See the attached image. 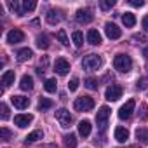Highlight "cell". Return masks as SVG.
Wrapping results in <instances>:
<instances>
[{
  "instance_id": "cell-9",
  "label": "cell",
  "mask_w": 148,
  "mask_h": 148,
  "mask_svg": "<svg viewBox=\"0 0 148 148\" xmlns=\"http://www.w3.org/2000/svg\"><path fill=\"white\" fill-rule=\"evenodd\" d=\"M105 33H106V37L112 38V40H117V38L122 37V30H120L117 25H113V23H106V25H105Z\"/></svg>"
},
{
  "instance_id": "cell-26",
  "label": "cell",
  "mask_w": 148,
  "mask_h": 148,
  "mask_svg": "<svg viewBox=\"0 0 148 148\" xmlns=\"http://www.w3.org/2000/svg\"><path fill=\"white\" fill-rule=\"evenodd\" d=\"M44 87H45L47 92H56V89H58V82H56V79H47L45 84H44Z\"/></svg>"
},
{
  "instance_id": "cell-1",
  "label": "cell",
  "mask_w": 148,
  "mask_h": 148,
  "mask_svg": "<svg viewBox=\"0 0 148 148\" xmlns=\"http://www.w3.org/2000/svg\"><path fill=\"white\" fill-rule=\"evenodd\" d=\"M113 66L115 70H119L120 73H129L132 68V59L127 54H117L113 59Z\"/></svg>"
},
{
  "instance_id": "cell-3",
  "label": "cell",
  "mask_w": 148,
  "mask_h": 148,
  "mask_svg": "<svg viewBox=\"0 0 148 148\" xmlns=\"http://www.w3.org/2000/svg\"><path fill=\"white\" fill-rule=\"evenodd\" d=\"M73 108H75L77 112H91L94 108V99L91 96H80V98L75 99Z\"/></svg>"
},
{
  "instance_id": "cell-13",
  "label": "cell",
  "mask_w": 148,
  "mask_h": 148,
  "mask_svg": "<svg viewBox=\"0 0 148 148\" xmlns=\"http://www.w3.org/2000/svg\"><path fill=\"white\" fill-rule=\"evenodd\" d=\"M11 103H12L18 110H25V108L30 106V99H28L26 96H12V98H11Z\"/></svg>"
},
{
  "instance_id": "cell-7",
  "label": "cell",
  "mask_w": 148,
  "mask_h": 148,
  "mask_svg": "<svg viewBox=\"0 0 148 148\" xmlns=\"http://www.w3.org/2000/svg\"><path fill=\"white\" fill-rule=\"evenodd\" d=\"M105 98H106L108 101H117V99H120V98H122V87L117 86V84L110 86V87L106 89V92H105Z\"/></svg>"
},
{
  "instance_id": "cell-42",
  "label": "cell",
  "mask_w": 148,
  "mask_h": 148,
  "mask_svg": "<svg viewBox=\"0 0 148 148\" xmlns=\"http://www.w3.org/2000/svg\"><path fill=\"white\" fill-rule=\"evenodd\" d=\"M146 70H148V61H146Z\"/></svg>"
},
{
  "instance_id": "cell-23",
  "label": "cell",
  "mask_w": 148,
  "mask_h": 148,
  "mask_svg": "<svg viewBox=\"0 0 148 148\" xmlns=\"http://www.w3.org/2000/svg\"><path fill=\"white\" fill-rule=\"evenodd\" d=\"M71 40H73V44H75V47H82L84 45V33L82 32H73Z\"/></svg>"
},
{
  "instance_id": "cell-8",
  "label": "cell",
  "mask_w": 148,
  "mask_h": 148,
  "mask_svg": "<svg viewBox=\"0 0 148 148\" xmlns=\"http://www.w3.org/2000/svg\"><path fill=\"white\" fill-rule=\"evenodd\" d=\"M75 18H77V21H79V23L87 25V23H91V21L94 19V14H92V11H91V9H79V11H77V14H75Z\"/></svg>"
},
{
  "instance_id": "cell-10",
  "label": "cell",
  "mask_w": 148,
  "mask_h": 148,
  "mask_svg": "<svg viewBox=\"0 0 148 148\" xmlns=\"http://www.w3.org/2000/svg\"><path fill=\"white\" fill-rule=\"evenodd\" d=\"M54 71L59 73V75H66V73L70 71V63L64 58H58L56 63H54Z\"/></svg>"
},
{
  "instance_id": "cell-41",
  "label": "cell",
  "mask_w": 148,
  "mask_h": 148,
  "mask_svg": "<svg viewBox=\"0 0 148 148\" xmlns=\"http://www.w3.org/2000/svg\"><path fill=\"white\" fill-rule=\"evenodd\" d=\"M129 148H141V146H139V145H131Z\"/></svg>"
},
{
  "instance_id": "cell-36",
  "label": "cell",
  "mask_w": 148,
  "mask_h": 148,
  "mask_svg": "<svg viewBox=\"0 0 148 148\" xmlns=\"http://www.w3.org/2000/svg\"><path fill=\"white\" fill-rule=\"evenodd\" d=\"M148 87V77L146 79H139L138 80V89H146Z\"/></svg>"
},
{
  "instance_id": "cell-20",
  "label": "cell",
  "mask_w": 148,
  "mask_h": 148,
  "mask_svg": "<svg viewBox=\"0 0 148 148\" xmlns=\"http://www.w3.org/2000/svg\"><path fill=\"white\" fill-rule=\"evenodd\" d=\"M42 138H44V132H42L40 129H37V131L30 132V134L25 138V141H26V143H35V141H38V139H42Z\"/></svg>"
},
{
  "instance_id": "cell-5",
  "label": "cell",
  "mask_w": 148,
  "mask_h": 148,
  "mask_svg": "<svg viewBox=\"0 0 148 148\" xmlns=\"http://www.w3.org/2000/svg\"><path fill=\"white\" fill-rule=\"evenodd\" d=\"M134 108H136V101H134V99H129L125 105L120 106V110H119V119H120V120H127V119L132 115Z\"/></svg>"
},
{
  "instance_id": "cell-29",
  "label": "cell",
  "mask_w": 148,
  "mask_h": 148,
  "mask_svg": "<svg viewBox=\"0 0 148 148\" xmlns=\"http://www.w3.org/2000/svg\"><path fill=\"white\" fill-rule=\"evenodd\" d=\"M37 7V2L35 0H25L23 2V12H30V11H33Z\"/></svg>"
},
{
  "instance_id": "cell-30",
  "label": "cell",
  "mask_w": 148,
  "mask_h": 148,
  "mask_svg": "<svg viewBox=\"0 0 148 148\" xmlns=\"http://www.w3.org/2000/svg\"><path fill=\"white\" fill-rule=\"evenodd\" d=\"M136 138L143 143H148V129H138L136 131Z\"/></svg>"
},
{
  "instance_id": "cell-4",
  "label": "cell",
  "mask_w": 148,
  "mask_h": 148,
  "mask_svg": "<svg viewBox=\"0 0 148 148\" xmlns=\"http://www.w3.org/2000/svg\"><path fill=\"white\" fill-rule=\"evenodd\" d=\"M108 119H110V108H108V106H101L99 112L96 113V122H98V127H99L101 131L106 129V125H108Z\"/></svg>"
},
{
  "instance_id": "cell-40",
  "label": "cell",
  "mask_w": 148,
  "mask_h": 148,
  "mask_svg": "<svg viewBox=\"0 0 148 148\" xmlns=\"http://www.w3.org/2000/svg\"><path fill=\"white\" fill-rule=\"evenodd\" d=\"M143 54H145V56H146V58H148V47H146V49H145V51H143Z\"/></svg>"
},
{
  "instance_id": "cell-11",
  "label": "cell",
  "mask_w": 148,
  "mask_h": 148,
  "mask_svg": "<svg viewBox=\"0 0 148 148\" xmlns=\"http://www.w3.org/2000/svg\"><path fill=\"white\" fill-rule=\"evenodd\" d=\"M32 120H33V115H30V113H19V115H16L14 117V124L18 125V127H28L30 124H32Z\"/></svg>"
},
{
  "instance_id": "cell-6",
  "label": "cell",
  "mask_w": 148,
  "mask_h": 148,
  "mask_svg": "<svg viewBox=\"0 0 148 148\" xmlns=\"http://www.w3.org/2000/svg\"><path fill=\"white\" fill-rule=\"evenodd\" d=\"M56 119H58L61 127H70V124H71V115H70V112L66 108H59L56 112Z\"/></svg>"
},
{
  "instance_id": "cell-17",
  "label": "cell",
  "mask_w": 148,
  "mask_h": 148,
  "mask_svg": "<svg viewBox=\"0 0 148 148\" xmlns=\"http://www.w3.org/2000/svg\"><path fill=\"white\" fill-rule=\"evenodd\" d=\"M91 129H92V125H91L89 120H82V122L79 124V134H80L82 138H87V136L91 134Z\"/></svg>"
},
{
  "instance_id": "cell-19",
  "label": "cell",
  "mask_w": 148,
  "mask_h": 148,
  "mask_svg": "<svg viewBox=\"0 0 148 148\" xmlns=\"http://www.w3.org/2000/svg\"><path fill=\"white\" fill-rule=\"evenodd\" d=\"M32 56H33V51L32 49H21L19 52H18V61L19 63H25V61H28V59H32Z\"/></svg>"
},
{
  "instance_id": "cell-2",
  "label": "cell",
  "mask_w": 148,
  "mask_h": 148,
  "mask_svg": "<svg viewBox=\"0 0 148 148\" xmlns=\"http://www.w3.org/2000/svg\"><path fill=\"white\" fill-rule=\"evenodd\" d=\"M103 64V59L98 56V54H89L82 59V66L84 70H89V71H94V70H99Z\"/></svg>"
},
{
  "instance_id": "cell-27",
  "label": "cell",
  "mask_w": 148,
  "mask_h": 148,
  "mask_svg": "<svg viewBox=\"0 0 148 148\" xmlns=\"http://www.w3.org/2000/svg\"><path fill=\"white\" fill-rule=\"evenodd\" d=\"M84 86H86L87 89H91V91H94V89H98V86H99V82H98L96 79H92V77H89V79H86V80H84Z\"/></svg>"
},
{
  "instance_id": "cell-35",
  "label": "cell",
  "mask_w": 148,
  "mask_h": 148,
  "mask_svg": "<svg viewBox=\"0 0 148 148\" xmlns=\"http://www.w3.org/2000/svg\"><path fill=\"white\" fill-rule=\"evenodd\" d=\"M0 110H2V119L7 120V119H9V106H7L5 103H2V105H0Z\"/></svg>"
},
{
  "instance_id": "cell-12",
  "label": "cell",
  "mask_w": 148,
  "mask_h": 148,
  "mask_svg": "<svg viewBox=\"0 0 148 148\" xmlns=\"http://www.w3.org/2000/svg\"><path fill=\"white\" fill-rule=\"evenodd\" d=\"M23 40H25V33H23L21 30H18V28L11 30V32L7 33V42H9V44H19V42H23Z\"/></svg>"
},
{
  "instance_id": "cell-25",
  "label": "cell",
  "mask_w": 148,
  "mask_h": 148,
  "mask_svg": "<svg viewBox=\"0 0 148 148\" xmlns=\"http://www.w3.org/2000/svg\"><path fill=\"white\" fill-rule=\"evenodd\" d=\"M64 145H66L68 148H75V146H77V136L71 134V132L66 134V136H64Z\"/></svg>"
},
{
  "instance_id": "cell-31",
  "label": "cell",
  "mask_w": 148,
  "mask_h": 148,
  "mask_svg": "<svg viewBox=\"0 0 148 148\" xmlns=\"http://www.w3.org/2000/svg\"><path fill=\"white\" fill-rule=\"evenodd\" d=\"M56 37H58V40H59L63 45H68V44H70V40H68V37H66V32H64V30H59V32L56 33Z\"/></svg>"
},
{
  "instance_id": "cell-39",
  "label": "cell",
  "mask_w": 148,
  "mask_h": 148,
  "mask_svg": "<svg viewBox=\"0 0 148 148\" xmlns=\"http://www.w3.org/2000/svg\"><path fill=\"white\" fill-rule=\"evenodd\" d=\"M134 40H141V42H145V35H134Z\"/></svg>"
},
{
  "instance_id": "cell-16",
  "label": "cell",
  "mask_w": 148,
  "mask_h": 148,
  "mask_svg": "<svg viewBox=\"0 0 148 148\" xmlns=\"http://www.w3.org/2000/svg\"><path fill=\"white\" fill-rule=\"evenodd\" d=\"M14 79H16V73H14L12 70L4 71V75H2V86H4V87L12 86V84H14Z\"/></svg>"
},
{
  "instance_id": "cell-21",
  "label": "cell",
  "mask_w": 148,
  "mask_h": 148,
  "mask_svg": "<svg viewBox=\"0 0 148 148\" xmlns=\"http://www.w3.org/2000/svg\"><path fill=\"white\" fill-rule=\"evenodd\" d=\"M45 19H47L49 25H58V23L61 21V16H59V12H56V11H49L47 16H45Z\"/></svg>"
},
{
  "instance_id": "cell-38",
  "label": "cell",
  "mask_w": 148,
  "mask_h": 148,
  "mask_svg": "<svg viewBox=\"0 0 148 148\" xmlns=\"http://www.w3.org/2000/svg\"><path fill=\"white\" fill-rule=\"evenodd\" d=\"M141 25H143V30L148 33V16H145V18H143V23H141Z\"/></svg>"
},
{
  "instance_id": "cell-18",
  "label": "cell",
  "mask_w": 148,
  "mask_h": 148,
  "mask_svg": "<svg viewBox=\"0 0 148 148\" xmlns=\"http://www.w3.org/2000/svg\"><path fill=\"white\" fill-rule=\"evenodd\" d=\"M19 87H21L23 91H32V89H33V79H32L30 75H23Z\"/></svg>"
},
{
  "instance_id": "cell-28",
  "label": "cell",
  "mask_w": 148,
  "mask_h": 148,
  "mask_svg": "<svg viewBox=\"0 0 148 148\" xmlns=\"http://www.w3.org/2000/svg\"><path fill=\"white\" fill-rule=\"evenodd\" d=\"M52 101L51 99H47V98H40V101H38V110H49V108H52Z\"/></svg>"
},
{
  "instance_id": "cell-22",
  "label": "cell",
  "mask_w": 148,
  "mask_h": 148,
  "mask_svg": "<svg viewBox=\"0 0 148 148\" xmlns=\"http://www.w3.org/2000/svg\"><path fill=\"white\" fill-rule=\"evenodd\" d=\"M122 21H124V25H125L127 28H132V26L136 25V16H134L132 12H125V14L122 16Z\"/></svg>"
},
{
  "instance_id": "cell-34",
  "label": "cell",
  "mask_w": 148,
  "mask_h": 148,
  "mask_svg": "<svg viewBox=\"0 0 148 148\" xmlns=\"http://www.w3.org/2000/svg\"><path fill=\"white\" fill-rule=\"evenodd\" d=\"M79 84H80V82H79V79H71V80H70V84H68V89H70L71 92H73V91H77V89H79Z\"/></svg>"
},
{
  "instance_id": "cell-32",
  "label": "cell",
  "mask_w": 148,
  "mask_h": 148,
  "mask_svg": "<svg viewBox=\"0 0 148 148\" xmlns=\"http://www.w3.org/2000/svg\"><path fill=\"white\" fill-rule=\"evenodd\" d=\"M113 5H115V0H101V2H99V7L103 11H110Z\"/></svg>"
},
{
  "instance_id": "cell-37",
  "label": "cell",
  "mask_w": 148,
  "mask_h": 148,
  "mask_svg": "<svg viewBox=\"0 0 148 148\" xmlns=\"http://www.w3.org/2000/svg\"><path fill=\"white\" fill-rule=\"evenodd\" d=\"M129 4H131L132 7H143V5H145L143 0H129Z\"/></svg>"
},
{
  "instance_id": "cell-14",
  "label": "cell",
  "mask_w": 148,
  "mask_h": 148,
  "mask_svg": "<svg viewBox=\"0 0 148 148\" xmlns=\"http://www.w3.org/2000/svg\"><path fill=\"white\" fill-rule=\"evenodd\" d=\"M87 42L91 45H99L101 44V33L98 30H89L87 32Z\"/></svg>"
},
{
  "instance_id": "cell-33",
  "label": "cell",
  "mask_w": 148,
  "mask_h": 148,
  "mask_svg": "<svg viewBox=\"0 0 148 148\" xmlns=\"http://www.w3.org/2000/svg\"><path fill=\"white\" fill-rule=\"evenodd\" d=\"M0 136H2V139H11L12 138V132L7 127H2V129H0Z\"/></svg>"
},
{
  "instance_id": "cell-24",
  "label": "cell",
  "mask_w": 148,
  "mask_h": 148,
  "mask_svg": "<svg viewBox=\"0 0 148 148\" xmlns=\"http://www.w3.org/2000/svg\"><path fill=\"white\" fill-rule=\"evenodd\" d=\"M49 45H51V42H49V37H47V35H38V37H37V47L47 49Z\"/></svg>"
},
{
  "instance_id": "cell-15",
  "label": "cell",
  "mask_w": 148,
  "mask_h": 148,
  "mask_svg": "<svg viewBox=\"0 0 148 148\" xmlns=\"http://www.w3.org/2000/svg\"><path fill=\"white\" fill-rule=\"evenodd\" d=\"M115 139H117L119 143H125V141L129 139V131H127L125 127L119 125V127L115 129Z\"/></svg>"
}]
</instances>
